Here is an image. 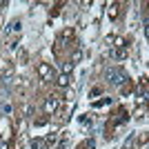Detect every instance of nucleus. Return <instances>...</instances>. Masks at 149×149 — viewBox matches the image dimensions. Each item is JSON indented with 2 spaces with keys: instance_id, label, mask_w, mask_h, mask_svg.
Masks as SVG:
<instances>
[{
  "instance_id": "7ed1b4c3",
  "label": "nucleus",
  "mask_w": 149,
  "mask_h": 149,
  "mask_svg": "<svg viewBox=\"0 0 149 149\" xmlns=\"http://www.w3.org/2000/svg\"><path fill=\"white\" fill-rule=\"evenodd\" d=\"M38 74H40V78H45V80H47V78L51 76V67L47 65V62H42V65H38Z\"/></svg>"
},
{
  "instance_id": "f03ea898",
  "label": "nucleus",
  "mask_w": 149,
  "mask_h": 149,
  "mask_svg": "<svg viewBox=\"0 0 149 149\" xmlns=\"http://www.w3.org/2000/svg\"><path fill=\"white\" fill-rule=\"evenodd\" d=\"M56 109H58V96H49L47 102H45V111H47V113H54Z\"/></svg>"
},
{
  "instance_id": "39448f33",
  "label": "nucleus",
  "mask_w": 149,
  "mask_h": 149,
  "mask_svg": "<svg viewBox=\"0 0 149 149\" xmlns=\"http://www.w3.org/2000/svg\"><path fill=\"white\" fill-rule=\"evenodd\" d=\"M20 20H13V22H9V27H7V33H18L20 31Z\"/></svg>"
},
{
  "instance_id": "ddd939ff",
  "label": "nucleus",
  "mask_w": 149,
  "mask_h": 149,
  "mask_svg": "<svg viewBox=\"0 0 149 149\" xmlns=\"http://www.w3.org/2000/svg\"><path fill=\"white\" fill-rule=\"evenodd\" d=\"M100 91H102V89H100V87H96V89H91V98H93V96H98V93Z\"/></svg>"
},
{
  "instance_id": "0eeeda50",
  "label": "nucleus",
  "mask_w": 149,
  "mask_h": 149,
  "mask_svg": "<svg viewBox=\"0 0 149 149\" xmlns=\"http://www.w3.org/2000/svg\"><path fill=\"white\" fill-rule=\"evenodd\" d=\"M136 140H138V136H136V134H131V136L125 140V149H136Z\"/></svg>"
},
{
  "instance_id": "f257e3e1",
  "label": "nucleus",
  "mask_w": 149,
  "mask_h": 149,
  "mask_svg": "<svg viewBox=\"0 0 149 149\" xmlns=\"http://www.w3.org/2000/svg\"><path fill=\"white\" fill-rule=\"evenodd\" d=\"M105 78L111 82V85H116V87L123 85V82H127V74H125L123 69H116V67H109V69H107V71H105Z\"/></svg>"
},
{
  "instance_id": "20e7f679",
  "label": "nucleus",
  "mask_w": 149,
  "mask_h": 149,
  "mask_svg": "<svg viewBox=\"0 0 149 149\" xmlns=\"http://www.w3.org/2000/svg\"><path fill=\"white\" fill-rule=\"evenodd\" d=\"M111 58H116V60H125V58H127V49H125V47H120V49L111 51Z\"/></svg>"
},
{
  "instance_id": "1a4fd4ad",
  "label": "nucleus",
  "mask_w": 149,
  "mask_h": 149,
  "mask_svg": "<svg viewBox=\"0 0 149 149\" xmlns=\"http://www.w3.org/2000/svg\"><path fill=\"white\" fill-rule=\"evenodd\" d=\"M82 60V51L80 49H76L74 51V56H71V65H76V62H80Z\"/></svg>"
},
{
  "instance_id": "9d476101",
  "label": "nucleus",
  "mask_w": 149,
  "mask_h": 149,
  "mask_svg": "<svg viewBox=\"0 0 149 149\" xmlns=\"http://www.w3.org/2000/svg\"><path fill=\"white\" fill-rule=\"evenodd\" d=\"M71 71H74V65H71V62H65V65H62V74L69 76Z\"/></svg>"
},
{
  "instance_id": "dca6fc26",
  "label": "nucleus",
  "mask_w": 149,
  "mask_h": 149,
  "mask_svg": "<svg viewBox=\"0 0 149 149\" xmlns=\"http://www.w3.org/2000/svg\"><path fill=\"white\" fill-rule=\"evenodd\" d=\"M147 149H149V147H147Z\"/></svg>"
},
{
  "instance_id": "2eb2a0df",
  "label": "nucleus",
  "mask_w": 149,
  "mask_h": 149,
  "mask_svg": "<svg viewBox=\"0 0 149 149\" xmlns=\"http://www.w3.org/2000/svg\"><path fill=\"white\" fill-rule=\"evenodd\" d=\"M145 33H147V38H149V25H147V31H145Z\"/></svg>"
},
{
  "instance_id": "f8f14e48",
  "label": "nucleus",
  "mask_w": 149,
  "mask_h": 149,
  "mask_svg": "<svg viewBox=\"0 0 149 149\" xmlns=\"http://www.w3.org/2000/svg\"><path fill=\"white\" fill-rule=\"evenodd\" d=\"M109 16H111V18H116V5H111V9H109Z\"/></svg>"
},
{
  "instance_id": "4468645a",
  "label": "nucleus",
  "mask_w": 149,
  "mask_h": 149,
  "mask_svg": "<svg viewBox=\"0 0 149 149\" xmlns=\"http://www.w3.org/2000/svg\"><path fill=\"white\" fill-rule=\"evenodd\" d=\"M0 149H7V143H0Z\"/></svg>"
},
{
  "instance_id": "6e6552de",
  "label": "nucleus",
  "mask_w": 149,
  "mask_h": 149,
  "mask_svg": "<svg viewBox=\"0 0 149 149\" xmlns=\"http://www.w3.org/2000/svg\"><path fill=\"white\" fill-rule=\"evenodd\" d=\"M58 87H67V85H69V76H65V74H60V76H58Z\"/></svg>"
},
{
  "instance_id": "9b49d317",
  "label": "nucleus",
  "mask_w": 149,
  "mask_h": 149,
  "mask_svg": "<svg viewBox=\"0 0 149 149\" xmlns=\"http://www.w3.org/2000/svg\"><path fill=\"white\" fill-rule=\"evenodd\" d=\"M0 111L5 113V116H9V113H11V111H13V107H11V105H9V102H5V105L0 107Z\"/></svg>"
},
{
  "instance_id": "423d86ee",
  "label": "nucleus",
  "mask_w": 149,
  "mask_h": 149,
  "mask_svg": "<svg viewBox=\"0 0 149 149\" xmlns=\"http://www.w3.org/2000/svg\"><path fill=\"white\" fill-rule=\"evenodd\" d=\"M71 36H74V31H71V29H67V31H65V33H62V36H60V40H58V45H60V47H65V45L69 42V38H71Z\"/></svg>"
}]
</instances>
